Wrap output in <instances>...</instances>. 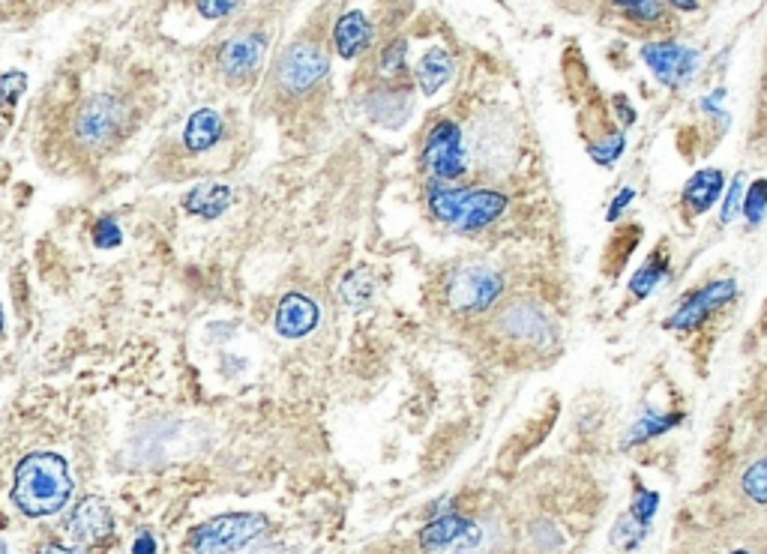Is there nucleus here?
Here are the masks:
<instances>
[{
	"label": "nucleus",
	"mask_w": 767,
	"mask_h": 554,
	"mask_svg": "<svg viewBox=\"0 0 767 554\" xmlns=\"http://www.w3.org/2000/svg\"><path fill=\"white\" fill-rule=\"evenodd\" d=\"M426 207L435 222L456 229L459 234H480L492 229L510 210V196L501 186H462V184H426Z\"/></svg>",
	"instance_id": "nucleus-1"
},
{
	"label": "nucleus",
	"mask_w": 767,
	"mask_h": 554,
	"mask_svg": "<svg viewBox=\"0 0 767 554\" xmlns=\"http://www.w3.org/2000/svg\"><path fill=\"white\" fill-rule=\"evenodd\" d=\"M73 498V474L57 453H27L15 465L12 503L27 519H48Z\"/></svg>",
	"instance_id": "nucleus-2"
},
{
	"label": "nucleus",
	"mask_w": 767,
	"mask_h": 554,
	"mask_svg": "<svg viewBox=\"0 0 767 554\" xmlns=\"http://www.w3.org/2000/svg\"><path fill=\"white\" fill-rule=\"evenodd\" d=\"M504 297V276L489 264H459L447 273L441 300L453 315L477 318L492 312Z\"/></svg>",
	"instance_id": "nucleus-3"
},
{
	"label": "nucleus",
	"mask_w": 767,
	"mask_h": 554,
	"mask_svg": "<svg viewBox=\"0 0 767 554\" xmlns=\"http://www.w3.org/2000/svg\"><path fill=\"white\" fill-rule=\"evenodd\" d=\"M420 165H423L429 180H438V184H459L462 177L468 175L471 159H468V147H465V132L456 120L441 118L429 126Z\"/></svg>",
	"instance_id": "nucleus-4"
},
{
	"label": "nucleus",
	"mask_w": 767,
	"mask_h": 554,
	"mask_svg": "<svg viewBox=\"0 0 767 554\" xmlns=\"http://www.w3.org/2000/svg\"><path fill=\"white\" fill-rule=\"evenodd\" d=\"M126 118L130 111L121 99L111 93H97V97L85 99V106L78 109L73 120V135L85 151L102 153L121 142V135L126 132Z\"/></svg>",
	"instance_id": "nucleus-5"
},
{
	"label": "nucleus",
	"mask_w": 767,
	"mask_h": 554,
	"mask_svg": "<svg viewBox=\"0 0 767 554\" xmlns=\"http://www.w3.org/2000/svg\"><path fill=\"white\" fill-rule=\"evenodd\" d=\"M330 76V57L319 43L312 40H297L279 55L276 64V88L286 97L303 99L324 85Z\"/></svg>",
	"instance_id": "nucleus-6"
},
{
	"label": "nucleus",
	"mask_w": 767,
	"mask_h": 554,
	"mask_svg": "<svg viewBox=\"0 0 767 554\" xmlns=\"http://www.w3.org/2000/svg\"><path fill=\"white\" fill-rule=\"evenodd\" d=\"M267 531V519L262 512H229L220 519L198 524L189 533V552L192 554H234L258 540Z\"/></svg>",
	"instance_id": "nucleus-7"
},
{
	"label": "nucleus",
	"mask_w": 767,
	"mask_h": 554,
	"mask_svg": "<svg viewBox=\"0 0 767 554\" xmlns=\"http://www.w3.org/2000/svg\"><path fill=\"white\" fill-rule=\"evenodd\" d=\"M492 312L494 333L507 339L510 345L537 351L555 342V326L543 312V306L534 303V300H525V297L507 300V303L494 306Z\"/></svg>",
	"instance_id": "nucleus-8"
},
{
	"label": "nucleus",
	"mask_w": 767,
	"mask_h": 554,
	"mask_svg": "<svg viewBox=\"0 0 767 554\" xmlns=\"http://www.w3.org/2000/svg\"><path fill=\"white\" fill-rule=\"evenodd\" d=\"M737 297V279L732 276H723V279H713V282L696 288V291L680 300V306L666 318V330H675V333H690V330H699L711 321L716 312H723L725 306L735 303Z\"/></svg>",
	"instance_id": "nucleus-9"
},
{
	"label": "nucleus",
	"mask_w": 767,
	"mask_h": 554,
	"mask_svg": "<svg viewBox=\"0 0 767 554\" xmlns=\"http://www.w3.org/2000/svg\"><path fill=\"white\" fill-rule=\"evenodd\" d=\"M642 60L654 73L659 85L666 88H683L696 69H699V52L690 45L675 43V40H651L642 45Z\"/></svg>",
	"instance_id": "nucleus-10"
},
{
	"label": "nucleus",
	"mask_w": 767,
	"mask_h": 554,
	"mask_svg": "<svg viewBox=\"0 0 767 554\" xmlns=\"http://www.w3.org/2000/svg\"><path fill=\"white\" fill-rule=\"evenodd\" d=\"M264 55H267V36L258 31L237 33L220 48V73L229 78L231 85H241L262 69Z\"/></svg>",
	"instance_id": "nucleus-11"
},
{
	"label": "nucleus",
	"mask_w": 767,
	"mask_h": 554,
	"mask_svg": "<svg viewBox=\"0 0 767 554\" xmlns=\"http://www.w3.org/2000/svg\"><path fill=\"white\" fill-rule=\"evenodd\" d=\"M111 528H114V516H111L109 503L102 498L78 500V507L73 510V519L66 524L73 543L85 545V549L105 543L111 536Z\"/></svg>",
	"instance_id": "nucleus-12"
},
{
	"label": "nucleus",
	"mask_w": 767,
	"mask_h": 554,
	"mask_svg": "<svg viewBox=\"0 0 767 554\" xmlns=\"http://www.w3.org/2000/svg\"><path fill=\"white\" fill-rule=\"evenodd\" d=\"M321 321L319 303L307 297V293L291 291L286 293L279 306H276L274 326L282 339H307Z\"/></svg>",
	"instance_id": "nucleus-13"
},
{
	"label": "nucleus",
	"mask_w": 767,
	"mask_h": 554,
	"mask_svg": "<svg viewBox=\"0 0 767 554\" xmlns=\"http://www.w3.org/2000/svg\"><path fill=\"white\" fill-rule=\"evenodd\" d=\"M375 24L363 10H345L333 24V48L342 60H357L375 45Z\"/></svg>",
	"instance_id": "nucleus-14"
},
{
	"label": "nucleus",
	"mask_w": 767,
	"mask_h": 554,
	"mask_svg": "<svg viewBox=\"0 0 767 554\" xmlns=\"http://www.w3.org/2000/svg\"><path fill=\"white\" fill-rule=\"evenodd\" d=\"M725 192V175L720 168H702L687 180L683 192H680V207L690 213V217H704L708 210H713V204L720 201V196Z\"/></svg>",
	"instance_id": "nucleus-15"
},
{
	"label": "nucleus",
	"mask_w": 767,
	"mask_h": 554,
	"mask_svg": "<svg viewBox=\"0 0 767 554\" xmlns=\"http://www.w3.org/2000/svg\"><path fill=\"white\" fill-rule=\"evenodd\" d=\"M474 528H477V524H474L471 519H465L459 512H453V507H447L441 516H432L426 522V528L420 531V545H423L426 552H441V549L462 543Z\"/></svg>",
	"instance_id": "nucleus-16"
},
{
	"label": "nucleus",
	"mask_w": 767,
	"mask_h": 554,
	"mask_svg": "<svg viewBox=\"0 0 767 554\" xmlns=\"http://www.w3.org/2000/svg\"><path fill=\"white\" fill-rule=\"evenodd\" d=\"M453 73H456V60H453V55H449L444 45L426 48L414 64L416 88L423 90L426 97H435L444 85H449Z\"/></svg>",
	"instance_id": "nucleus-17"
},
{
	"label": "nucleus",
	"mask_w": 767,
	"mask_h": 554,
	"mask_svg": "<svg viewBox=\"0 0 767 554\" xmlns=\"http://www.w3.org/2000/svg\"><path fill=\"white\" fill-rule=\"evenodd\" d=\"M225 135V120L216 109H198L184 126V147L189 153H208L222 142Z\"/></svg>",
	"instance_id": "nucleus-18"
},
{
	"label": "nucleus",
	"mask_w": 767,
	"mask_h": 554,
	"mask_svg": "<svg viewBox=\"0 0 767 554\" xmlns=\"http://www.w3.org/2000/svg\"><path fill=\"white\" fill-rule=\"evenodd\" d=\"M231 196L234 192H231L229 184H210L208 180V184H198L189 189L187 198H184V207H187V213L198 219H216L229 210Z\"/></svg>",
	"instance_id": "nucleus-19"
},
{
	"label": "nucleus",
	"mask_w": 767,
	"mask_h": 554,
	"mask_svg": "<svg viewBox=\"0 0 767 554\" xmlns=\"http://www.w3.org/2000/svg\"><path fill=\"white\" fill-rule=\"evenodd\" d=\"M612 10L638 31H659L671 12L666 0H612Z\"/></svg>",
	"instance_id": "nucleus-20"
},
{
	"label": "nucleus",
	"mask_w": 767,
	"mask_h": 554,
	"mask_svg": "<svg viewBox=\"0 0 767 554\" xmlns=\"http://www.w3.org/2000/svg\"><path fill=\"white\" fill-rule=\"evenodd\" d=\"M669 250L666 246H657V250L647 255V262L638 267L636 273H633V279H630V300H636V303H642V300H647L651 293H654V288H657L666 276H669Z\"/></svg>",
	"instance_id": "nucleus-21"
},
{
	"label": "nucleus",
	"mask_w": 767,
	"mask_h": 554,
	"mask_svg": "<svg viewBox=\"0 0 767 554\" xmlns=\"http://www.w3.org/2000/svg\"><path fill=\"white\" fill-rule=\"evenodd\" d=\"M375 297V273L369 267H357V270L345 273L340 282V300L352 309L373 303Z\"/></svg>",
	"instance_id": "nucleus-22"
},
{
	"label": "nucleus",
	"mask_w": 767,
	"mask_h": 554,
	"mask_svg": "<svg viewBox=\"0 0 767 554\" xmlns=\"http://www.w3.org/2000/svg\"><path fill=\"white\" fill-rule=\"evenodd\" d=\"M683 420V413H645L642 420H636V425L630 429V444L636 441V444H642V441H651V437L663 435V432H669V429H675V425Z\"/></svg>",
	"instance_id": "nucleus-23"
},
{
	"label": "nucleus",
	"mask_w": 767,
	"mask_h": 554,
	"mask_svg": "<svg viewBox=\"0 0 767 554\" xmlns=\"http://www.w3.org/2000/svg\"><path fill=\"white\" fill-rule=\"evenodd\" d=\"M741 491L753 500L756 507H767V456H758L749 462L741 474Z\"/></svg>",
	"instance_id": "nucleus-24"
},
{
	"label": "nucleus",
	"mask_w": 767,
	"mask_h": 554,
	"mask_svg": "<svg viewBox=\"0 0 767 554\" xmlns=\"http://www.w3.org/2000/svg\"><path fill=\"white\" fill-rule=\"evenodd\" d=\"M378 69L381 76H387L390 81L402 78L408 73V40L405 36H396L390 43L383 45L381 55H378Z\"/></svg>",
	"instance_id": "nucleus-25"
},
{
	"label": "nucleus",
	"mask_w": 767,
	"mask_h": 554,
	"mask_svg": "<svg viewBox=\"0 0 767 554\" xmlns=\"http://www.w3.org/2000/svg\"><path fill=\"white\" fill-rule=\"evenodd\" d=\"M638 240H642V229H638V225H626V229L614 231V237L609 240V250H605V255H609V262H612V258H614V264L605 273H618V270H621V267H624V264H626V258H630V255L636 252Z\"/></svg>",
	"instance_id": "nucleus-26"
},
{
	"label": "nucleus",
	"mask_w": 767,
	"mask_h": 554,
	"mask_svg": "<svg viewBox=\"0 0 767 554\" xmlns=\"http://www.w3.org/2000/svg\"><path fill=\"white\" fill-rule=\"evenodd\" d=\"M741 213L746 217V229H756V225H762V219H765L767 213V180L749 184L744 204H741Z\"/></svg>",
	"instance_id": "nucleus-27"
},
{
	"label": "nucleus",
	"mask_w": 767,
	"mask_h": 554,
	"mask_svg": "<svg viewBox=\"0 0 767 554\" xmlns=\"http://www.w3.org/2000/svg\"><path fill=\"white\" fill-rule=\"evenodd\" d=\"M657 510H659L657 491L645 489L642 483H636V495H633V507H630V516H633L638 524H647V528H651V522H654Z\"/></svg>",
	"instance_id": "nucleus-28"
},
{
	"label": "nucleus",
	"mask_w": 767,
	"mask_h": 554,
	"mask_svg": "<svg viewBox=\"0 0 767 554\" xmlns=\"http://www.w3.org/2000/svg\"><path fill=\"white\" fill-rule=\"evenodd\" d=\"M24 90H27V76L19 73V69H10V73L0 76V102H3V109L7 111H12L19 106V97H22Z\"/></svg>",
	"instance_id": "nucleus-29"
},
{
	"label": "nucleus",
	"mask_w": 767,
	"mask_h": 554,
	"mask_svg": "<svg viewBox=\"0 0 767 554\" xmlns=\"http://www.w3.org/2000/svg\"><path fill=\"white\" fill-rule=\"evenodd\" d=\"M90 231H93L90 237H93V246H97V250H118V246H121V243H123L121 225H118V222H114V219H111V217L97 219V222H93V229H90Z\"/></svg>",
	"instance_id": "nucleus-30"
},
{
	"label": "nucleus",
	"mask_w": 767,
	"mask_h": 554,
	"mask_svg": "<svg viewBox=\"0 0 767 554\" xmlns=\"http://www.w3.org/2000/svg\"><path fill=\"white\" fill-rule=\"evenodd\" d=\"M647 533V524H638L633 516H624L621 522L614 524L612 543L621 545V549H636L642 543V536Z\"/></svg>",
	"instance_id": "nucleus-31"
},
{
	"label": "nucleus",
	"mask_w": 767,
	"mask_h": 554,
	"mask_svg": "<svg viewBox=\"0 0 767 554\" xmlns=\"http://www.w3.org/2000/svg\"><path fill=\"white\" fill-rule=\"evenodd\" d=\"M237 3H241V0H196V10L201 19L220 22V19H225V15H231V12L237 10Z\"/></svg>",
	"instance_id": "nucleus-32"
},
{
	"label": "nucleus",
	"mask_w": 767,
	"mask_h": 554,
	"mask_svg": "<svg viewBox=\"0 0 767 554\" xmlns=\"http://www.w3.org/2000/svg\"><path fill=\"white\" fill-rule=\"evenodd\" d=\"M741 192H744V175H737L735 180H732V189L725 192V204H723V213H720V222H732V219L741 213Z\"/></svg>",
	"instance_id": "nucleus-33"
},
{
	"label": "nucleus",
	"mask_w": 767,
	"mask_h": 554,
	"mask_svg": "<svg viewBox=\"0 0 767 554\" xmlns=\"http://www.w3.org/2000/svg\"><path fill=\"white\" fill-rule=\"evenodd\" d=\"M633 201H636V189H633V186H624V189L614 196L612 204H609V213H605V219H609V222L621 219V213L626 210V204H633Z\"/></svg>",
	"instance_id": "nucleus-34"
},
{
	"label": "nucleus",
	"mask_w": 767,
	"mask_h": 554,
	"mask_svg": "<svg viewBox=\"0 0 767 554\" xmlns=\"http://www.w3.org/2000/svg\"><path fill=\"white\" fill-rule=\"evenodd\" d=\"M132 554H159L156 552V540L151 531H138L135 543H132Z\"/></svg>",
	"instance_id": "nucleus-35"
},
{
	"label": "nucleus",
	"mask_w": 767,
	"mask_h": 554,
	"mask_svg": "<svg viewBox=\"0 0 767 554\" xmlns=\"http://www.w3.org/2000/svg\"><path fill=\"white\" fill-rule=\"evenodd\" d=\"M666 7L675 12H699L702 10V0H666Z\"/></svg>",
	"instance_id": "nucleus-36"
},
{
	"label": "nucleus",
	"mask_w": 767,
	"mask_h": 554,
	"mask_svg": "<svg viewBox=\"0 0 767 554\" xmlns=\"http://www.w3.org/2000/svg\"><path fill=\"white\" fill-rule=\"evenodd\" d=\"M40 554H78L76 549H69V545H60V543H45L43 549H40Z\"/></svg>",
	"instance_id": "nucleus-37"
},
{
	"label": "nucleus",
	"mask_w": 767,
	"mask_h": 554,
	"mask_svg": "<svg viewBox=\"0 0 767 554\" xmlns=\"http://www.w3.org/2000/svg\"><path fill=\"white\" fill-rule=\"evenodd\" d=\"M564 7H570V10H576V0H560ZM581 3H591V0H581Z\"/></svg>",
	"instance_id": "nucleus-38"
},
{
	"label": "nucleus",
	"mask_w": 767,
	"mask_h": 554,
	"mask_svg": "<svg viewBox=\"0 0 767 554\" xmlns=\"http://www.w3.org/2000/svg\"><path fill=\"white\" fill-rule=\"evenodd\" d=\"M729 554H756V552H749V549H735V552H729Z\"/></svg>",
	"instance_id": "nucleus-39"
},
{
	"label": "nucleus",
	"mask_w": 767,
	"mask_h": 554,
	"mask_svg": "<svg viewBox=\"0 0 767 554\" xmlns=\"http://www.w3.org/2000/svg\"><path fill=\"white\" fill-rule=\"evenodd\" d=\"M0 554H7V545H3V543H0Z\"/></svg>",
	"instance_id": "nucleus-40"
},
{
	"label": "nucleus",
	"mask_w": 767,
	"mask_h": 554,
	"mask_svg": "<svg viewBox=\"0 0 767 554\" xmlns=\"http://www.w3.org/2000/svg\"><path fill=\"white\" fill-rule=\"evenodd\" d=\"M0 326H3V309H0Z\"/></svg>",
	"instance_id": "nucleus-41"
}]
</instances>
